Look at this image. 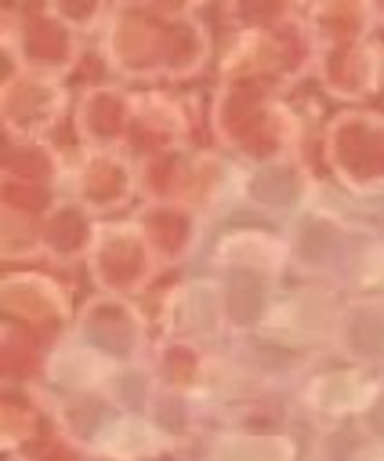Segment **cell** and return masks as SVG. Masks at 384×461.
Masks as SVG:
<instances>
[{
	"mask_svg": "<svg viewBox=\"0 0 384 461\" xmlns=\"http://www.w3.org/2000/svg\"><path fill=\"white\" fill-rule=\"evenodd\" d=\"M377 396L373 382H362L359 375H326L319 382H312L308 389V403L330 414H344V411H362L370 407V400Z\"/></svg>",
	"mask_w": 384,
	"mask_h": 461,
	"instance_id": "6da1fadb",
	"label": "cell"
},
{
	"mask_svg": "<svg viewBox=\"0 0 384 461\" xmlns=\"http://www.w3.org/2000/svg\"><path fill=\"white\" fill-rule=\"evenodd\" d=\"M221 461H290L294 443L283 436H225L218 439Z\"/></svg>",
	"mask_w": 384,
	"mask_h": 461,
	"instance_id": "7a4b0ae2",
	"label": "cell"
},
{
	"mask_svg": "<svg viewBox=\"0 0 384 461\" xmlns=\"http://www.w3.org/2000/svg\"><path fill=\"white\" fill-rule=\"evenodd\" d=\"M160 447H164L160 432L138 418H127V421L112 425L109 436L102 439V450L112 457H146V454H156Z\"/></svg>",
	"mask_w": 384,
	"mask_h": 461,
	"instance_id": "3957f363",
	"label": "cell"
},
{
	"mask_svg": "<svg viewBox=\"0 0 384 461\" xmlns=\"http://www.w3.org/2000/svg\"><path fill=\"white\" fill-rule=\"evenodd\" d=\"M221 255L228 262H246V266H258V269H276L280 266V255L283 248L269 237H258V233H243V237H228L221 244Z\"/></svg>",
	"mask_w": 384,
	"mask_h": 461,
	"instance_id": "277c9868",
	"label": "cell"
},
{
	"mask_svg": "<svg viewBox=\"0 0 384 461\" xmlns=\"http://www.w3.org/2000/svg\"><path fill=\"white\" fill-rule=\"evenodd\" d=\"M109 371H112V364L98 353H87V349H73V353H62L55 360V378L69 382V385H94Z\"/></svg>",
	"mask_w": 384,
	"mask_h": 461,
	"instance_id": "5b68a950",
	"label": "cell"
},
{
	"mask_svg": "<svg viewBox=\"0 0 384 461\" xmlns=\"http://www.w3.org/2000/svg\"><path fill=\"white\" fill-rule=\"evenodd\" d=\"M362 461H384V443H380V447H373V450H366V454H362Z\"/></svg>",
	"mask_w": 384,
	"mask_h": 461,
	"instance_id": "8992f818",
	"label": "cell"
}]
</instances>
